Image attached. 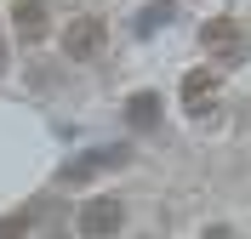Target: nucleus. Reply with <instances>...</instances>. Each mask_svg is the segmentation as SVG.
I'll return each instance as SVG.
<instances>
[{"label": "nucleus", "mask_w": 251, "mask_h": 239, "mask_svg": "<svg viewBox=\"0 0 251 239\" xmlns=\"http://www.w3.org/2000/svg\"><path fill=\"white\" fill-rule=\"evenodd\" d=\"M126 159H131L126 148H92L86 159H69V165L57 171V182H69V188H75V182H92V176H103V171H120Z\"/></svg>", "instance_id": "20e7f679"}, {"label": "nucleus", "mask_w": 251, "mask_h": 239, "mask_svg": "<svg viewBox=\"0 0 251 239\" xmlns=\"http://www.w3.org/2000/svg\"><path fill=\"white\" fill-rule=\"evenodd\" d=\"M126 120H131L137 131H154V126H160V97H154V91H137L131 103H126Z\"/></svg>", "instance_id": "423d86ee"}, {"label": "nucleus", "mask_w": 251, "mask_h": 239, "mask_svg": "<svg viewBox=\"0 0 251 239\" xmlns=\"http://www.w3.org/2000/svg\"><path fill=\"white\" fill-rule=\"evenodd\" d=\"M103 46H109V29H103V17H69V29H63V57L69 63H92V57H103Z\"/></svg>", "instance_id": "f257e3e1"}, {"label": "nucleus", "mask_w": 251, "mask_h": 239, "mask_svg": "<svg viewBox=\"0 0 251 239\" xmlns=\"http://www.w3.org/2000/svg\"><path fill=\"white\" fill-rule=\"evenodd\" d=\"M166 17H172V6H149V12H143V23H137V29L149 34V29H160V23H166Z\"/></svg>", "instance_id": "1a4fd4ad"}, {"label": "nucleus", "mask_w": 251, "mask_h": 239, "mask_svg": "<svg viewBox=\"0 0 251 239\" xmlns=\"http://www.w3.org/2000/svg\"><path fill=\"white\" fill-rule=\"evenodd\" d=\"M0 74H6V34H0Z\"/></svg>", "instance_id": "9b49d317"}, {"label": "nucleus", "mask_w": 251, "mask_h": 239, "mask_svg": "<svg viewBox=\"0 0 251 239\" xmlns=\"http://www.w3.org/2000/svg\"><path fill=\"white\" fill-rule=\"evenodd\" d=\"M205 91H217V74H211V68H194V74H183V103H188V109H200Z\"/></svg>", "instance_id": "0eeeda50"}, {"label": "nucleus", "mask_w": 251, "mask_h": 239, "mask_svg": "<svg viewBox=\"0 0 251 239\" xmlns=\"http://www.w3.org/2000/svg\"><path fill=\"white\" fill-rule=\"evenodd\" d=\"M12 29L23 34L29 46L46 40V29H51V23H46V6H40V0H17V6H12Z\"/></svg>", "instance_id": "39448f33"}, {"label": "nucleus", "mask_w": 251, "mask_h": 239, "mask_svg": "<svg viewBox=\"0 0 251 239\" xmlns=\"http://www.w3.org/2000/svg\"><path fill=\"white\" fill-rule=\"evenodd\" d=\"M120 228H126V199L97 194V199L80 205V239H114Z\"/></svg>", "instance_id": "f03ea898"}, {"label": "nucleus", "mask_w": 251, "mask_h": 239, "mask_svg": "<svg viewBox=\"0 0 251 239\" xmlns=\"http://www.w3.org/2000/svg\"><path fill=\"white\" fill-rule=\"evenodd\" d=\"M34 228V211H12V217H0V239H29Z\"/></svg>", "instance_id": "6e6552de"}, {"label": "nucleus", "mask_w": 251, "mask_h": 239, "mask_svg": "<svg viewBox=\"0 0 251 239\" xmlns=\"http://www.w3.org/2000/svg\"><path fill=\"white\" fill-rule=\"evenodd\" d=\"M200 239H234V228H228V222H211V228H205Z\"/></svg>", "instance_id": "9d476101"}, {"label": "nucleus", "mask_w": 251, "mask_h": 239, "mask_svg": "<svg viewBox=\"0 0 251 239\" xmlns=\"http://www.w3.org/2000/svg\"><path fill=\"white\" fill-rule=\"evenodd\" d=\"M200 46L211 51V63H240V51H246V29H240L234 17H211L200 29Z\"/></svg>", "instance_id": "7ed1b4c3"}]
</instances>
